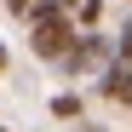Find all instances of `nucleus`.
I'll list each match as a JSON object with an SVG mask.
<instances>
[{
    "label": "nucleus",
    "mask_w": 132,
    "mask_h": 132,
    "mask_svg": "<svg viewBox=\"0 0 132 132\" xmlns=\"http://www.w3.org/2000/svg\"><path fill=\"white\" fill-rule=\"evenodd\" d=\"M23 17H29V52H35L40 63H57L63 52L75 46V35H80L75 12H69V6H57V0H35Z\"/></svg>",
    "instance_id": "obj_1"
},
{
    "label": "nucleus",
    "mask_w": 132,
    "mask_h": 132,
    "mask_svg": "<svg viewBox=\"0 0 132 132\" xmlns=\"http://www.w3.org/2000/svg\"><path fill=\"white\" fill-rule=\"evenodd\" d=\"M98 92L132 109V63H121V57H109L103 69H98Z\"/></svg>",
    "instance_id": "obj_2"
},
{
    "label": "nucleus",
    "mask_w": 132,
    "mask_h": 132,
    "mask_svg": "<svg viewBox=\"0 0 132 132\" xmlns=\"http://www.w3.org/2000/svg\"><path fill=\"white\" fill-rule=\"evenodd\" d=\"M52 115H57V121H86L80 92H57V98H52Z\"/></svg>",
    "instance_id": "obj_3"
},
{
    "label": "nucleus",
    "mask_w": 132,
    "mask_h": 132,
    "mask_svg": "<svg viewBox=\"0 0 132 132\" xmlns=\"http://www.w3.org/2000/svg\"><path fill=\"white\" fill-rule=\"evenodd\" d=\"M98 17H103V0H80L75 6V23L80 29H98Z\"/></svg>",
    "instance_id": "obj_4"
},
{
    "label": "nucleus",
    "mask_w": 132,
    "mask_h": 132,
    "mask_svg": "<svg viewBox=\"0 0 132 132\" xmlns=\"http://www.w3.org/2000/svg\"><path fill=\"white\" fill-rule=\"evenodd\" d=\"M115 57H121V63H132V17H126L121 35H115Z\"/></svg>",
    "instance_id": "obj_5"
},
{
    "label": "nucleus",
    "mask_w": 132,
    "mask_h": 132,
    "mask_svg": "<svg viewBox=\"0 0 132 132\" xmlns=\"http://www.w3.org/2000/svg\"><path fill=\"white\" fill-rule=\"evenodd\" d=\"M6 6H12V12H17V17H23V12H29V6H35V0H6Z\"/></svg>",
    "instance_id": "obj_6"
},
{
    "label": "nucleus",
    "mask_w": 132,
    "mask_h": 132,
    "mask_svg": "<svg viewBox=\"0 0 132 132\" xmlns=\"http://www.w3.org/2000/svg\"><path fill=\"white\" fill-rule=\"evenodd\" d=\"M0 75H6V40H0Z\"/></svg>",
    "instance_id": "obj_7"
}]
</instances>
